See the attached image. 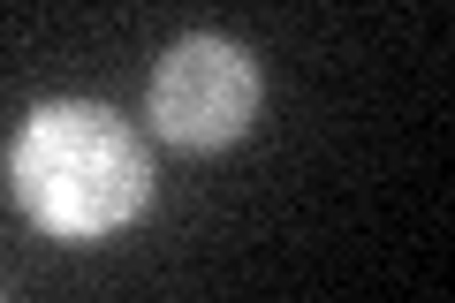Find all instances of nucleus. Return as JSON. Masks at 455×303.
I'll list each match as a JSON object with an SVG mask.
<instances>
[{"mask_svg":"<svg viewBox=\"0 0 455 303\" xmlns=\"http://www.w3.org/2000/svg\"><path fill=\"white\" fill-rule=\"evenodd\" d=\"M8 197L53 243H107L152 205V152L99 99H38L8 137Z\"/></svg>","mask_w":455,"mask_h":303,"instance_id":"nucleus-1","label":"nucleus"},{"mask_svg":"<svg viewBox=\"0 0 455 303\" xmlns=\"http://www.w3.org/2000/svg\"><path fill=\"white\" fill-rule=\"evenodd\" d=\"M145 114L175 152H228L259 122V61L220 31H190L160 53Z\"/></svg>","mask_w":455,"mask_h":303,"instance_id":"nucleus-2","label":"nucleus"}]
</instances>
